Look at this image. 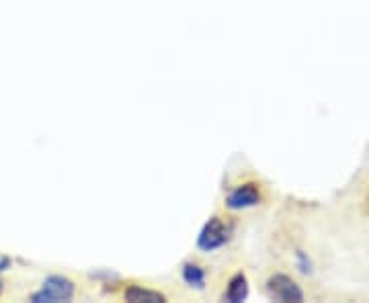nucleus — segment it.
<instances>
[{
	"label": "nucleus",
	"instance_id": "f257e3e1",
	"mask_svg": "<svg viewBox=\"0 0 369 303\" xmlns=\"http://www.w3.org/2000/svg\"><path fill=\"white\" fill-rule=\"evenodd\" d=\"M234 238V221L228 216H214L203 225L197 248L205 254H214L226 248L230 240Z\"/></svg>",
	"mask_w": 369,
	"mask_h": 303
},
{
	"label": "nucleus",
	"instance_id": "f03ea898",
	"mask_svg": "<svg viewBox=\"0 0 369 303\" xmlns=\"http://www.w3.org/2000/svg\"><path fill=\"white\" fill-rule=\"evenodd\" d=\"M265 199H267L265 186L259 181H242L238 185L230 186V191L226 193V207L230 211H246V209L263 205Z\"/></svg>",
	"mask_w": 369,
	"mask_h": 303
},
{
	"label": "nucleus",
	"instance_id": "7ed1b4c3",
	"mask_svg": "<svg viewBox=\"0 0 369 303\" xmlns=\"http://www.w3.org/2000/svg\"><path fill=\"white\" fill-rule=\"evenodd\" d=\"M74 283L66 279V277H60V275H51L43 281L41 289L31 295V302L35 303H56V302H70L74 297Z\"/></svg>",
	"mask_w": 369,
	"mask_h": 303
},
{
	"label": "nucleus",
	"instance_id": "20e7f679",
	"mask_svg": "<svg viewBox=\"0 0 369 303\" xmlns=\"http://www.w3.org/2000/svg\"><path fill=\"white\" fill-rule=\"evenodd\" d=\"M267 295L275 302H302L303 291L289 275L286 272H275L271 275L265 283Z\"/></svg>",
	"mask_w": 369,
	"mask_h": 303
},
{
	"label": "nucleus",
	"instance_id": "39448f33",
	"mask_svg": "<svg viewBox=\"0 0 369 303\" xmlns=\"http://www.w3.org/2000/svg\"><path fill=\"white\" fill-rule=\"evenodd\" d=\"M123 297H125L128 302H132V303L167 302V295H165V293H160V291H154V289H148V287H142V285L128 287V289H125V293H123Z\"/></svg>",
	"mask_w": 369,
	"mask_h": 303
},
{
	"label": "nucleus",
	"instance_id": "423d86ee",
	"mask_svg": "<svg viewBox=\"0 0 369 303\" xmlns=\"http://www.w3.org/2000/svg\"><path fill=\"white\" fill-rule=\"evenodd\" d=\"M249 293V287H246V277L244 272H236L234 277L228 281V289L224 291V299L228 302H242Z\"/></svg>",
	"mask_w": 369,
	"mask_h": 303
},
{
	"label": "nucleus",
	"instance_id": "0eeeda50",
	"mask_svg": "<svg viewBox=\"0 0 369 303\" xmlns=\"http://www.w3.org/2000/svg\"><path fill=\"white\" fill-rule=\"evenodd\" d=\"M183 279L189 287L203 289L205 287V279H207L205 267L197 265V262H187V265H183Z\"/></svg>",
	"mask_w": 369,
	"mask_h": 303
},
{
	"label": "nucleus",
	"instance_id": "6e6552de",
	"mask_svg": "<svg viewBox=\"0 0 369 303\" xmlns=\"http://www.w3.org/2000/svg\"><path fill=\"white\" fill-rule=\"evenodd\" d=\"M9 265H11V260H9V258H4V256H2V258H0V272H2V270L6 269V267H9Z\"/></svg>",
	"mask_w": 369,
	"mask_h": 303
},
{
	"label": "nucleus",
	"instance_id": "1a4fd4ad",
	"mask_svg": "<svg viewBox=\"0 0 369 303\" xmlns=\"http://www.w3.org/2000/svg\"><path fill=\"white\" fill-rule=\"evenodd\" d=\"M0 293H2V281H0Z\"/></svg>",
	"mask_w": 369,
	"mask_h": 303
}]
</instances>
